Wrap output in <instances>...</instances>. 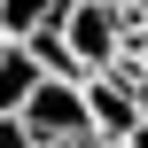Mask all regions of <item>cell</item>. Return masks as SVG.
<instances>
[{
	"label": "cell",
	"instance_id": "8992f818",
	"mask_svg": "<svg viewBox=\"0 0 148 148\" xmlns=\"http://www.w3.org/2000/svg\"><path fill=\"white\" fill-rule=\"evenodd\" d=\"M23 47H31V62H39V78H86V62L70 55V39H62V23H47V31H31Z\"/></svg>",
	"mask_w": 148,
	"mask_h": 148
},
{
	"label": "cell",
	"instance_id": "7c38bea8",
	"mask_svg": "<svg viewBox=\"0 0 148 148\" xmlns=\"http://www.w3.org/2000/svg\"><path fill=\"white\" fill-rule=\"evenodd\" d=\"M109 8H125V0H109Z\"/></svg>",
	"mask_w": 148,
	"mask_h": 148
},
{
	"label": "cell",
	"instance_id": "30bf717a",
	"mask_svg": "<svg viewBox=\"0 0 148 148\" xmlns=\"http://www.w3.org/2000/svg\"><path fill=\"white\" fill-rule=\"evenodd\" d=\"M101 148H125V140H101Z\"/></svg>",
	"mask_w": 148,
	"mask_h": 148
},
{
	"label": "cell",
	"instance_id": "6da1fadb",
	"mask_svg": "<svg viewBox=\"0 0 148 148\" xmlns=\"http://www.w3.org/2000/svg\"><path fill=\"white\" fill-rule=\"evenodd\" d=\"M23 125L39 133V148H62V140L94 148L101 140V133L86 125V78H39L31 101H23Z\"/></svg>",
	"mask_w": 148,
	"mask_h": 148
},
{
	"label": "cell",
	"instance_id": "277c9868",
	"mask_svg": "<svg viewBox=\"0 0 148 148\" xmlns=\"http://www.w3.org/2000/svg\"><path fill=\"white\" fill-rule=\"evenodd\" d=\"M31 86H39V62H31V47H23V39H0V117H23Z\"/></svg>",
	"mask_w": 148,
	"mask_h": 148
},
{
	"label": "cell",
	"instance_id": "9c48e42d",
	"mask_svg": "<svg viewBox=\"0 0 148 148\" xmlns=\"http://www.w3.org/2000/svg\"><path fill=\"white\" fill-rule=\"evenodd\" d=\"M125 148H148V125H133V133H125Z\"/></svg>",
	"mask_w": 148,
	"mask_h": 148
},
{
	"label": "cell",
	"instance_id": "ba28073f",
	"mask_svg": "<svg viewBox=\"0 0 148 148\" xmlns=\"http://www.w3.org/2000/svg\"><path fill=\"white\" fill-rule=\"evenodd\" d=\"M133 109H140V125H148V78H140V86H133Z\"/></svg>",
	"mask_w": 148,
	"mask_h": 148
},
{
	"label": "cell",
	"instance_id": "3957f363",
	"mask_svg": "<svg viewBox=\"0 0 148 148\" xmlns=\"http://www.w3.org/2000/svg\"><path fill=\"white\" fill-rule=\"evenodd\" d=\"M86 125H94L101 140H125V133L140 125V109H133V86H117L109 70H94V78H86Z\"/></svg>",
	"mask_w": 148,
	"mask_h": 148
},
{
	"label": "cell",
	"instance_id": "5b68a950",
	"mask_svg": "<svg viewBox=\"0 0 148 148\" xmlns=\"http://www.w3.org/2000/svg\"><path fill=\"white\" fill-rule=\"evenodd\" d=\"M62 16H70V0H0V39H31Z\"/></svg>",
	"mask_w": 148,
	"mask_h": 148
},
{
	"label": "cell",
	"instance_id": "52a82bcc",
	"mask_svg": "<svg viewBox=\"0 0 148 148\" xmlns=\"http://www.w3.org/2000/svg\"><path fill=\"white\" fill-rule=\"evenodd\" d=\"M0 148H39V133H31L23 117H0Z\"/></svg>",
	"mask_w": 148,
	"mask_h": 148
},
{
	"label": "cell",
	"instance_id": "8fae6325",
	"mask_svg": "<svg viewBox=\"0 0 148 148\" xmlns=\"http://www.w3.org/2000/svg\"><path fill=\"white\" fill-rule=\"evenodd\" d=\"M62 148H78V140H62ZM94 148H101V140H94Z\"/></svg>",
	"mask_w": 148,
	"mask_h": 148
},
{
	"label": "cell",
	"instance_id": "7a4b0ae2",
	"mask_svg": "<svg viewBox=\"0 0 148 148\" xmlns=\"http://www.w3.org/2000/svg\"><path fill=\"white\" fill-rule=\"evenodd\" d=\"M62 39H70V55L86 62V78H94V70H109V62L125 55V8H109V0H70Z\"/></svg>",
	"mask_w": 148,
	"mask_h": 148
}]
</instances>
